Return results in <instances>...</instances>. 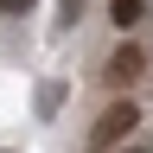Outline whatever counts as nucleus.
<instances>
[{
    "label": "nucleus",
    "mask_w": 153,
    "mask_h": 153,
    "mask_svg": "<svg viewBox=\"0 0 153 153\" xmlns=\"http://www.w3.org/2000/svg\"><path fill=\"white\" fill-rule=\"evenodd\" d=\"M134 128H140V108H134V102H108L102 115H96V128H89V147L96 153H115Z\"/></svg>",
    "instance_id": "obj_1"
},
{
    "label": "nucleus",
    "mask_w": 153,
    "mask_h": 153,
    "mask_svg": "<svg viewBox=\"0 0 153 153\" xmlns=\"http://www.w3.org/2000/svg\"><path fill=\"white\" fill-rule=\"evenodd\" d=\"M140 70H147V51H140V45H134V38H128V45H121V51L108 57V70H102V76H108L115 89H128V83H134V76H140Z\"/></svg>",
    "instance_id": "obj_2"
},
{
    "label": "nucleus",
    "mask_w": 153,
    "mask_h": 153,
    "mask_svg": "<svg viewBox=\"0 0 153 153\" xmlns=\"http://www.w3.org/2000/svg\"><path fill=\"white\" fill-rule=\"evenodd\" d=\"M108 13H115V26H121V32H128V26H134V19H140V0H108Z\"/></svg>",
    "instance_id": "obj_3"
},
{
    "label": "nucleus",
    "mask_w": 153,
    "mask_h": 153,
    "mask_svg": "<svg viewBox=\"0 0 153 153\" xmlns=\"http://www.w3.org/2000/svg\"><path fill=\"white\" fill-rule=\"evenodd\" d=\"M57 102H64V89H57V83H45V89H38V108H45V115H57Z\"/></svg>",
    "instance_id": "obj_4"
},
{
    "label": "nucleus",
    "mask_w": 153,
    "mask_h": 153,
    "mask_svg": "<svg viewBox=\"0 0 153 153\" xmlns=\"http://www.w3.org/2000/svg\"><path fill=\"white\" fill-rule=\"evenodd\" d=\"M0 13H7V19H19V13H32V0H0Z\"/></svg>",
    "instance_id": "obj_5"
},
{
    "label": "nucleus",
    "mask_w": 153,
    "mask_h": 153,
    "mask_svg": "<svg viewBox=\"0 0 153 153\" xmlns=\"http://www.w3.org/2000/svg\"><path fill=\"white\" fill-rule=\"evenodd\" d=\"M57 13H64V19H76V13H83V0H57Z\"/></svg>",
    "instance_id": "obj_6"
}]
</instances>
